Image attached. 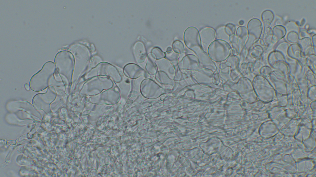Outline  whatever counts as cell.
<instances>
[{"label":"cell","mask_w":316,"mask_h":177,"mask_svg":"<svg viewBox=\"0 0 316 177\" xmlns=\"http://www.w3.org/2000/svg\"><path fill=\"white\" fill-rule=\"evenodd\" d=\"M56 70L55 64L49 61L43 65L41 69L32 77L30 82V87L34 91L43 90L48 86V81Z\"/></svg>","instance_id":"obj_1"},{"label":"cell","mask_w":316,"mask_h":177,"mask_svg":"<svg viewBox=\"0 0 316 177\" xmlns=\"http://www.w3.org/2000/svg\"><path fill=\"white\" fill-rule=\"evenodd\" d=\"M232 49L231 45L228 43L222 40H216L210 45L207 52L212 59L220 61L230 55Z\"/></svg>","instance_id":"obj_2"},{"label":"cell","mask_w":316,"mask_h":177,"mask_svg":"<svg viewBox=\"0 0 316 177\" xmlns=\"http://www.w3.org/2000/svg\"><path fill=\"white\" fill-rule=\"evenodd\" d=\"M183 39L186 47L193 52L202 48L199 31L195 27L190 26L185 30Z\"/></svg>","instance_id":"obj_3"},{"label":"cell","mask_w":316,"mask_h":177,"mask_svg":"<svg viewBox=\"0 0 316 177\" xmlns=\"http://www.w3.org/2000/svg\"><path fill=\"white\" fill-rule=\"evenodd\" d=\"M72 54L69 51L63 50L59 52L55 58L56 68L59 73H63L71 68Z\"/></svg>","instance_id":"obj_4"},{"label":"cell","mask_w":316,"mask_h":177,"mask_svg":"<svg viewBox=\"0 0 316 177\" xmlns=\"http://www.w3.org/2000/svg\"><path fill=\"white\" fill-rule=\"evenodd\" d=\"M199 34L202 48L207 52L210 45L216 40L215 30L211 27H206L200 30Z\"/></svg>","instance_id":"obj_5"},{"label":"cell","mask_w":316,"mask_h":177,"mask_svg":"<svg viewBox=\"0 0 316 177\" xmlns=\"http://www.w3.org/2000/svg\"><path fill=\"white\" fill-rule=\"evenodd\" d=\"M132 51L136 61L139 62L143 61L147 56L145 45L140 41L136 42L132 47Z\"/></svg>","instance_id":"obj_6"},{"label":"cell","mask_w":316,"mask_h":177,"mask_svg":"<svg viewBox=\"0 0 316 177\" xmlns=\"http://www.w3.org/2000/svg\"><path fill=\"white\" fill-rule=\"evenodd\" d=\"M247 33V29L244 26L238 27L236 31L235 34L239 41L240 50L243 48Z\"/></svg>","instance_id":"obj_7"},{"label":"cell","mask_w":316,"mask_h":177,"mask_svg":"<svg viewBox=\"0 0 316 177\" xmlns=\"http://www.w3.org/2000/svg\"><path fill=\"white\" fill-rule=\"evenodd\" d=\"M216 40H220L227 42L230 44L229 38L230 36L226 32L225 26L218 27L215 30Z\"/></svg>","instance_id":"obj_8"},{"label":"cell","mask_w":316,"mask_h":177,"mask_svg":"<svg viewBox=\"0 0 316 177\" xmlns=\"http://www.w3.org/2000/svg\"><path fill=\"white\" fill-rule=\"evenodd\" d=\"M197 59L195 56L192 55H189L184 58L182 64L183 67L187 68L197 65Z\"/></svg>","instance_id":"obj_9"},{"label":"cell","mask_w":316,"mask_h":177,"mask_svg":"<svg viewBox=\"0 0 316 177\" xmlns=\"http://www.w3.org/2000/svg\"><path fill=\"white\" fill-rule=\"evenodd\" d=\"M229 40L230 44L232 46V51L233 53H237L240 50V46L238 39L235 34L230 36Z\"/></svg>","instance_id":"obj_10"},{"label":"cell","mask_w":316,"mask_h":177,"mask_svg":"<svg viewBox=\"0 0 316 177\" xmlns=\"http://www.w3.org/2000/svg\"><path fill=\"white\" fill-rule=\"evenodd\" d=\"M172 49L173 51L177 53L184 52L185 48L183 43L179 40L174 41L172 44Z\"/></svg>","instance_id":"obj_11"},{"label":"cell","mask_w":316,"mask_h":177,"mask_svg":"<svg viewBox=\"0 0 316 177\" xmlns=\"http://www.w3.org/2000/svg\"><path fill=\"white\" fill-rule=\"evenodd\" d=\"M152 54L156 58L159 59L163 57L164 53L160 48L156 47L153 48L151 51Z\"/></svg>","instance_id":"obj_12"},{"label":"cell","mask_w":316,"mask_h":177,"mask_svg":"<svg viewBox=\"0 0 316 177\" xmlns=\"http://www.w3.org/2000/svg\"><path fill=\"white\" fill-rule=\"evenodd\" d=\"M225 31L228 35L230 36L235 34L236 32V28L235 26L231 23H228L225 26Z\"/></svg>","instance_id":"obj_13"},{"label":"cell","mask_w":316,"mask_h":177,"mask_svg":"<svg viewBox=\"0 0 316 177\" xmlns=\"http://www.w3.org/2000/svg\"><path fill=\"white\" fill-rule=\"evenodd\" d=\"M165 55L167 58L171 61L176 60L178 55V53L173 50L170 51H166Z\"/></svg>","instance_id":"obj_14"},{"label":"cell","mask_w":316,"mask_h":177,"mask_svg":"<svg viewBox=\"0 0 316 177\" xmlns=\"http://www.w3.org/2000/svg\"><path fill=\"white\" fill-rule=\"evenodd\" d=\"M173 50L172 48L171 47H168L167 48V51H170Z\"/></svg>","instance_id":"obj_15"}]
</instances>
